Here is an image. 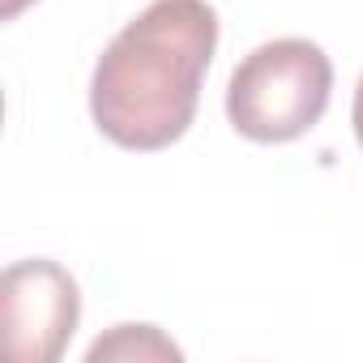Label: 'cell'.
I'll list each match as a JSON object with an SVG mask.
<instances>
[{
    "instance_id": "obj_5",
    "label": "cell",
    "mask_w": 363,
    "mask_h": 363,
    "mask_svg": "<svg viewBox=\"0 0 363 363\" xmlns=\"http://www.w3.org/2000/svg\"><path fill=\"white\" fill-rule=\"evenodd\" d=\"M350 120H354V137H359V145H363V77H359V86H354V107H350Z\"/></svg>"
},
{
    "instance_id": "obj_4",
    "label": "cell",
    "mask_w": 363,
    "mask_h": 363,
    "mask_svg": "<svg viewBox=\"0 0 363 363\" xmlns=\"http://www.w3.org/2000/svg\"><path fill=\"white\" fill-rule=\"evenodd\" d=\"M90 363L103 359H179V346L167 342L154 325H116L107 337H99L86 354Z\"/></svg>"
},
{
    "instance_id": "obj_2",
    "label": "cell",
    "mask_w": 363,
    "mask_h": 363,
    "mask_svg": "<svg viewBox=\"0 0 363 363\" xmlns=\"http://www.w3.org/2000/svg\"><path fill=\"white\" fill-rule=\"evenodd\" d=\"M333 65L308 39H274L248 52L227 86V116L235 133L261 145L295 141L329 107Z\"/></svg>"
},
{
    "instance_id": "obj_1",
    "label": "cell",
    "mask_w": 363,
    "mask_h": 363,
    "mask_svg": "<svg viewBox=\"0 0 363 363\" xmlns=\"http://www.w3.org/2000/svg\"><path fill=\"white\" fill-rule=\"evenodd\" d=\"M218 48V13L206 0H154L99 56L90 116L124 150H167L189 133L201 77Z\"/></svg>"
},
{
    "instance_id": "obj_6",
    "label": "cell",
    "mask_w": 363,
    "mask_h": 363,
    "mask_svg": "<svg viewBox=\"0 0 363 363\" xmlns=\"http://www.w3.org/2000/svg\"><path fill=\"white\" fill-rule=\"evenodd\" d=\"M26 5H30V0H5V5H0V13H5V18H18Z\"/></svg>"
},
{
    "instance_id": "obj_3",
    "label": "cell",
    "mask_w": 363,
    "mask_h": 363,
    "mask_svg": "<svg viewBox=\"0 0 363 363\" xmlns=\"http://www.w3.org/2000/svg\"><path fill=\"white\" fill-rule=\"evenodd\" d=\"M0 303H5V350L18 363H56L82 316L73 274L43 257L5 269Z\"/></svg>"
}]
</instances>
